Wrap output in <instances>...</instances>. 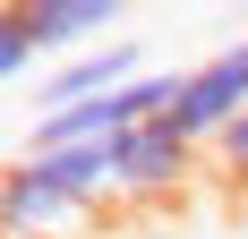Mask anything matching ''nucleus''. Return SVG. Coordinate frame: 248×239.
<instances>
[{"instance_id": "obj_3", "label": "nucleus", "mask_w": 248, "mask_h": 239, "mask_svg": "<svg viewBox=\"0 0 248 239\" xmlns=\"http://www.w3.org/2000/svg\"><path fill=\"white\" fill-rule=\"evenodd\" d=\"M146 77V51L128 43H103V51H77V60H60V69L34 86V120H51V111H77V103H103V94H120V86H137Z\"/></svg>"}, {"instance_id": "obj_1", "label": "nucleus", "mask_w": 248, "mask_h": 239, "mask_svg": "<svg viewBox=\"0 0 248 239\" xmlns=\"http://www.w3.org/2000/svg\"><path fill=\"white\" fill-rule=\"evenodd\" d=\"M197 154L205 145L180 137V120H146V128H128V137H111V196H128V205H163V196H180L188 179H197Z\"/></svg>"}, {"instance_id": "obj_8", "label": "nucleus", "mask_w": 248, "mask_h": 239, "mask_svg": "<svg viewBox=\"0 0 248 239\" xmlns=\"http://www.w3.org/2000/svg\"><path fill=\"white\" fill-rule=\"evenodd\" d=\"M214 163H223V179H240V188H248V120L231 128L223 145H214Z\"/></svg>"}, {"instance_id": "obj_4", "label": "nucleus", "mask_w": 248, "mask_h": 239, "mask_svg": "<svg viewBox=\"0 0 248 239\" xmlns=\"http://www.w3.org/2000/svg\"><path fill=\"white\" fill-rule=\"evenodd\" d=\"M0 214H9V239H51V231H77L86 205H77L69 188H51L34 163H17V171H9V188H0Z\"/></svg>"}, {"instance_id": "obj_7", "label": "nucleus", "mask_w": 248, "mask_h": 239, "mask_svg": "<svg viewBox=\"0 0 248 239\" xmlns=\"http://www.w3.org/2000/svg\"><path fill=\"white\" fill-rule=\"evenodd\" d=\"M43 60V34H34V9H0V77L17 86L26 69Z\"/></svg>"}, {"instance_id": "obj_5", "label": "nucleus", "mask_w": 248, "mask_h": 239, "mask_svg": "<svg viewBox=\"0 0 248 239\" xmlns=\"http://www.w3.org/2000/svg\"><path fill=\"white\" fill-rule=\"evenodd\" d=\"M34 34H43V51L77 60V51L120 43V9L111 0H34Z\"/></svg>"}, {"instance_id": "obj_2", "label": "nucleus", "mask_w": 248, "mask_h": 239, "mask_svg": "<svg viewBox=\"0 0 248 239\" xmlns=\"http://www.w3.org/2000/svg\"><path fill=\"white\" fill-rule=\"evenodd\" d=\"M171 120H180V137H188V145H223L231 128L248 120V34L188 69V86H180V111H171Z\"/></svg>"}, {"instance_id": "obj_6", "label": "nucleus", "mask_w": 248, "mask_h": 239, "mask_svg": "<svg viewBox=\"0 0 248 239\" xmlns=\"http://www.w3.org/2000/svg\"><path fill=\"white\" fill-rule=\"evenodd\" d=\"M17 163H34L51 188H69L86 214L111 196V145H60V154H17Z\"/></svg>"}]
</instances>
